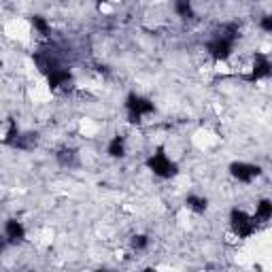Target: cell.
Here are the masks:
<instances>
[{
	"label": "cell",
	"mask_w": 272,
	"mask_h": 272,
	"mask_svg": "<svg viewBox=\"0 0 272 272\" xmlns=\"http://www.w3.org/2000/svg\"><path fill=\"white\" fill-rule=\"evenodd\" d=\"M126 109L130 111V121L132 124H138L143 115L153 113V102L151 100H147V98L136 96V94H130V96L126 98Z\"/></svg>",
	"instance_id": "cell-1"
},
{
	"label": "cell",
	"mask_w": 272,
	"mask_h": 272,
	"mask_svg": "<svg viewBox=\"0 0 272 272\" xmlns=\"http://www.w3.org/2000/svg\"><path fill=\"white\" fill-rule=\"evenodd\" d=\"M147 166L153 170V175L162 176V179H170V176L176 175V164L170 162V160L166 158V153L162 151V149H160V151L155 153L153 158H149Z\"/></svg>",
	"instance_id": "cell-2"
},
{
	"label": "cell",
	"mask_w": 272,
	"mask_h": 272,
	"mask_svg": "<svg viewBox=\"0 0 272 272\" xmlns=\"http://www.w3.org/2000/svg\"><path fill=\"white\" fill-rule=\"evenodd\" d=\"M230 219H232V227H234V232L238 236H251L253 230H255V221L249 217L247 213H242V210L234 208L230 213Z\"/></svg>",
	"instance_id": "cell-3"
},
{
	"label": "cell",
	"mask_w": 272,
	"mask_h": 272,
	"mask_svg": "<svg viewBox=\"0 0 272 272\" xmlns=\"http://www.w3.org/2000/svg\"><path fill=\"white\" fill-rule=\"evenodd\" d=\"M207 49L215 60H225V58H230V53H232V41L225 36H217L215 41L208 43Z\"/></svg>",
	"instance_id": "cell-4"
},
{
	"label": "cell",
	"mask_w": 272,
	"mask_h": 272,
	"mask_svg": "<svg viewBox=\"0 0 272 272\" xmlns=\"http://www.w3.org/2000/svg\"><path fill=\"white\" fill-rule=\"evenodd\" d=\"M230 173L234 179L238 181H242V183H249V181H253L255 176H257L262 170L257 168V166H253V164H242V162H238V164H232L230 166Z\"/></svg>",
	"instance_id": "cell-5"
},
{
	"label": "cell",
	"mask_w": 272,
	"mask_h": 272,
	"mask_svg": "<svg viewBox=\"0 0 272 272\" xmlns=\"http://www.w3.org/2000/svg\"><path fill=\"white\" fill-rule=\"evenodd\" d=\"M24 236H26V230H24V225L19 224V221H15V219H9L7 221V238L11 242H21L24 240Z\"/></svg>",
	"instance_id": "cell-6"
},
{
	"label": "cell",
	"mask_w": 272,
	"mask_h": 272,
	"mask_svg": "<svg viewBox=\"0 0 272 272\" xmlns=\"http://www.w3.org/2000/svg\"><path fill=\"white\" fill-rule=\"evenodd\" d=\"M68 83H70L68 70H62V68H53V70H49V85H51V87L68 85Z\"/></svg>",
	"instance_id": "cell-7"
},
{
	"label": "cell",
	"mask_w": 272,
	"mask_h": 272,
	"mask_svg": "<svg viewBox=\"0 0 272 272\" xmlns=\"http://www.w3.org/2000/svg\"><path fill=\"white\" fill-rule=\"evenodd\" d=\"M268 75H270V62L264 58V55H257V58H255L251 79H262V77H268Z\"/></svg>",
	"instance_id": "cell-8"
},
{
	"label": "cell",
	"mask_w": 272,
	"mask_h": 272,
	"mask_svg": "<svg viewBox=\"0 0 272 272\" xmlns=\"http://www.w3.org/2000/svg\"><path fill=\"white\" fill-rule=\"evenodd\" d=\"M124 153H126L124 138H121V136H115L113 141L109 143V155H111V158H121Z\"/></svg>",
	"instance_id": "cell-9"
},
{
	"label": "cell",
	"mask_w": 272,
	"mask_h": 272,
	"mask_svg": "<svg viewBox=\"0 0 272 272\" xmlns=\"http://www.w3.org/2000/svg\"><path fill=\"white\" fill-rule=\"evenodd\" d=\"M187 207L192 210H196V213H204L208 207L207 198H200V196H187Z\"/></svg>",
	"instance_id": "cell-10"
},
{
	"label": "cell",
	"mask_w": 272,
	"mask_h": 272,
	"mask_svg": "<svg viewBox=\"0 0 272 272\" xmlns=\"http://www.w3.org/2000/svg\"><path fill=\"white\" fill-rule=\"evenodd\" d=\"M36 145V134H24V136H19L13 141V147H17V149H30V147H34Z\"/></svg>",
	"instance_id": "cell-11"
},
{
	"label": "cell",
	"mask_w": 272,
	"mask_h": 272,
	"mask_svg": "<svg viewBox=\"0 0 272 272\" xmlns=\"http://www.w3.org/2000/svg\"><path fill=\"white\" fill-rule=\"evenodd\" d=\"M175 7H176V13L181 15V17H192V2L190 0H176L175 2Z\"/></svg>",
	"instance_id": "cell-12"
},
{
	"label": "cell",
	"mask_w": 272,
	"mask_h": 272,
	"mask_svg": "<svg viewBox=\"0 0 272 272\" xmlns=\"http://www.w3.org/2000/svg\"><path fill=\"white\" fill-rule=\"evenodd\" d=\"M257 217L264 219V221L272 217V204H270V200H262V202H259V207H257Z\"/></svg>",
	"instance_id": "cell-13"
},
{
	"label": "cell",
	"mask_w": 272,
	"mask_h": 272,
	"mask_svg": "<svg viewBox=\"0 0 272 272\" xmlns=\"http://www.w3.org/2000/svg\"><path fill=\"white\" fill-rule=\"evenodd\" d=\"M58 162L62 166L75 164V151H73V149H62V151L58 153Z\"/></svg>",
	"instance_id": "cell-14"
},
{
	"label": "cell",
	"mask_w": 272,
	"mask_h": 272,
	"mask_svg": "<svg viewBox=\"0 0 272 272\" xmlns=\"http://www.w3.org/2000/svg\"><path fill=\"white\" fill-rule=\"evenodd\" d=\"M32 26L36 28L38 32H41V34H47L49 32V26H47V21L41 17V15H34V17H32Z\"/></svg>",
	"instance_id": "cell-15"
},
{
	"label": "cell",
	"mask_w": 272,
	"mask_h": 272,
	"mask_svg": "<svg viewBox=\"0 0 272 272\" xmlns=\"http://www.w3.org/2000/svg\"><path fill=\"white\" fill-rule=\"evenodd\" d=\"M147 236H134V238H132V247H134V249H145L147 247Z\"/></svg>",
	"instance_id": "cell-16"
},
{
	"label": "cell",
	"mask_w": 272,
	"mask_h": 272,
	"mask_svg": "<svg viewBox=\"0 0 272 272\" xmlns=\"http://www.w3.org/2000/svg\"><path fill=\"white\" fill-rule=\"evenodd\" d=\"M262 28H264L266 32H270V30H272V19H270V17H264V19H262Z\"/></svg>",
	"instance_id": "cell-17"
},
{
	"label": "cell",
	"mask_w": 272,
	"mask_h": 272,
	"mask_svg": "<svg viewBox=\"0 0 272 272\" xmlns=\"http://www.w3.org/2000/svg\"><path fill=\"white\" fill-rule=\"evenodd\" d=\"M2 249H4V242H2V240H0V253H2Z\"/></svg>",
	"instance_id": "cell-18"
}]
</instances>
